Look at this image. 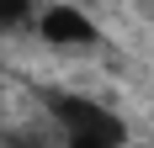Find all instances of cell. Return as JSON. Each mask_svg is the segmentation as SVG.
<instances>
[{"mask_svg": "<svg viewBox=\"0 0 154 148\" xmlns=\"http://www.w3.org/2000/svg\"><path fill=\"white\" fill-rule=\"evenodd\" d=\"M48 111L64 122L69 148H122L128 138L122 117H112L101 101H85V95H48Z\"/></svg>", "mask_w": 154, "mask_h": 148, "instance_id": "1", "label": "cell"}, {"mask_svg": "<svg viewBox=\"0 0 154 148\" xmlns=\"http://www.w3.org/2000/svg\"><path fill=\"white\" fill-rule=\"evenodd\" d=\"M43 37L59 43V48H85V43H96V21L80 5H48L43 11Z\"/></svg>", "mask_w": 154, "mask_h": 148, "instance_id": "2", "label": "cell"}, {"mask_svg": "<svg viewBox=\"0 0 154 148\" xmlns=\"http://www.w3.org/2000/svg\"><path fill=\"white\" fill-rule=\"evenodd\" d=\"M21 21H27V0H0V32L21 27Z\"/></svg>", "mask_w": 154, "mask_h": 148, "instance_id": "3", "label": "cell"}]
</instances>
